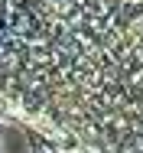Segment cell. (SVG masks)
<instances>
[{"label":"cell","mask_w":143,"mask_h":153,"mask_svg":"<svg viewBox=\"0 0 143 153\" xmlns=\"http://www.w3.org/2000/svg\"><path fill=\"white\" fill-rule=\"evenodd\" d=\"M101 7H111L114 16H130V20H143V0H94Z\"/></svg>","instance_id":"1"}]
</instances>
